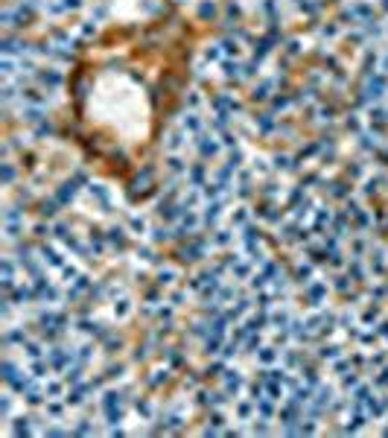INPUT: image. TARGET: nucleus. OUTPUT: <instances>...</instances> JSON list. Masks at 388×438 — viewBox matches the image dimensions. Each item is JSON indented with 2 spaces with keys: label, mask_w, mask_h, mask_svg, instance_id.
Returning <instances> with one entry per match:
<instances>
[{
  "label": "nucleus",
  "mask_w": 388,
  "mask_h": 438,
  "mask_svg": "<svg viewBox=\"0 0 388 438\" xmlns=\"http://www.w3.org/2000/svg\"><path fill=\"white\" fill-rule=\"evenodd\" d=\"M196 149H199V158L207 161V158H216V155L222 152V143L213 137V132H210V135H199V137H196Z\"/></svg>",
  "instance_id": "obj_1"
},
{
  "label": "nucleus",
  "mask_w": 388,
  "mask_h": 438,
  "mask_svg": "<svg viewBox=\"0 0 388 438\" xmlns=\"http://www.w3.org/2000/svg\"><path fill=\"white\" fill-rule=\"evenodd\" d=\"M327 292H330L327 281H309L304 287V295H306V301H309V307H321V304L327 301Z\"/></svg>",
  "instance_id": "obj_2"
},
{
  "label": "nucleus",
  "mask_w": 388,
  "mask_h": 438,
  "mask_svg": "<svg viewBox=\"0 0 388 438\" xmlns=\"http://www.w3.org/2000/svg\"><path fill=\"white\" fill-rule=\"evenodd\" d=\"M222 377H225V391H228V397H231V400H236V397H239V391L245 388V377H242L236 368H225V374H222Z\"/></svg>",
  "instance_id": "obj_3"
},
{
  "label": "nucleus",
  "mask_w": 388,
  "mask_h": 438,
  "mask_svg": "<svg viewBox=\"0 0 388 438\" xmlns=\"http://www.w3.org/2000/svg\"><path fill=\"white\" fill-rule=\"evenodd\" d=\"M38 254H41V263H47L50 269H62L65 266V254L59 252V249H53V246H41Z\"/></svg>",
  "instance_id": "obj_4"
},
{
  "label": "nucleus",
  "mask_w": 388,
  "mask_h": 438,
  "mask_svg": "<svg viewBox=\"0 0 388 438\" xmlns=\"http://www.w3.org/2000/svg\"><path fill=\"white\" fill-rule=\"evenodd\" d=\"M187 187H202L207 181V169H204V161H196V164H190L187 169Z\"/></svg>",
  "instance_id": "obj_5"
},
{
  "label": "nucleus",
  "mask_w": 388,
  "mask_h": 438,
  "mask_svg": "<svg viewBox=\"0 0 388 438\" xmlns=\"http://www.w3.org/2000/svg\"><path fill=\"white\" fill-rule=\"evenodd\" d=\"M254 356H257V362L266 365V368H271L274 362H280V351H277V345H263Z\"/></svg>",
  "instance_id": "obj_6"
},
{
  "label": "nucleus",
  "mask_w": 388,
  "mask_h": 438,
  "mask_svg": "<svg viewBox=\"0 0 388 438\" xmlns=\"http://www.w3.org/2000/svg\"><path fill=\"white\" fill-rule=\"evenodd\" d=\"M306 362L304 351H298V348H286V351H280V365H286V368H301Z\"/></svg>",
  "instance_id": "obj_7"
},
{
  "label": "nucleus",
  "mask_w": 388,
  "mask_h": 438,
  "mask_svg": "<svg viewBox=\"0 0 388 438\" xmlns=\"http://www.w3.org/2000/svg\"><path fill=\"white\" fill-rule=\"evenodd\" d=\"M274 397L269 394H263L260 400H257V415H260V421H271V418H277V409H274Z\"/></svg>",
  "instance_id": "obj_8"
},
{
  "label": "nucleus",
  "mask_w": 388,
  "mask_h": 438,
  "mask_svg": "<svg viewBox=\"0 0 388 438\" xmlns=\"http://www.w3.org/2000/svg\"><path fill=\"white\" fill-rule=\"evenodd\" d=\"M181 129H184L187 135H202L204 123H202V117H199L196 111H187L184 117H181Z\"/></svg>",
  "instance_id": "obj_9"
},
{
  "label": "nucleus",
  "mask_w": 388,
  "mask_h": 438,
  "mask_svg": "<svg viewBox=\"0 0 388 438\" xmlns=\"http://www.w3.org/2000/svg\"><path fill=\"white\" fill-rule=\"evenodd\" d=\"M210 108H213L216 114H219V111H228V114H236V111H239L242 105H239V102H236L234 97H225V94H222V97H216V100L210 102Z\"/></svg>",
  "instance_id": "obj_10"
},
{
  "label": "nucleus",
  "mask_w": 388,
  "mask_h": 438,
  "mask_svg": "<svg viewBox=\"0 0 388 438\" xmlns=\"http://www.w3.org/2000/svg\"><path fill=\"white\" fill-rule=\"evenodd\" d=\"M65 386H68V380H56V377L50 380V377H47V380H44L47 400H50V397H65V394H68V391H65Z\"/></svg>",
  "instance_id": "obj_11"
},
{
  "label": "nucleus",
  "mask_w": 388,
  "mask_h": 438,
  "mask_svg": "<svg viewBox=\"0 0 388 438\" xmlns=\"http://www.w3.org/2000/svg\"><path fill=\"white\" fill-rule=\"evenodd\" d=\"M248 222H251V210H248L245 204H236L234 210H231V225H234V228H245Z\"/></svg>",
  "instance_id": "obj_12"
},
{
  "label": "nucleus",
  "mask_w": 388,
  "mask_h": 438,
  "mask_svg": "<svg viewBox=\"0 0 388 438\" xmlns=\"http://www.w3.org/2000/svg\"><path fill=\"white\" fill-rule=\"evenodd\" d=\"M21 351H24V356H27L30 362H33V359H41V356H47V354H44V339H41V342H30V339H27V342L21 345Z\"/></svg>",
  "instance_id": "obj_13"
},
{
  "label": "nucleus",
  "mask_w": 388,
  "mask_h": 438,
  "mask_svg": "<svg viewBox=\"0 0 388 438\" xmlns=\"http://www.w3.org/2000/svg\"><path fill=\"white\" fill-rule=\"evenodd\" d=\"M312 275H315V263H312V260H306V263H301V266L295 269V281H298L301 287H306L309 281H315Z\"/></svg>",
  "instance_id": "obj_14"
},
{
  "label": "nucleus",
  "mask_w": 388,
  "mask_h": 438,
  "mask_svg": "<svg viewBox=\"0 0 388 438\" xmlns=\"http://www.w3.org/2000/svg\"><path fill=\"white\" fill-rule=\"evenodd\" d=\"M231 275H234L236 281H248L254 272H251V260H245V257H239L234 266H231Z\"/></svg>",
  "instance_id": "obj_15"
},
{
  "label": "nucleus",
  "mask_w": 388,
  "mask_h": 438,
  "mask_svg": "<svg viewBox=\"0 0 388 438\" xmlns=\"http://www.w3.org/2000/svg\"><path fill=\"white\" fill-rule=\"evenodd\" d=\"M27 342V327H9L6 336H3V345L12 348V345H24Z\"/></svg>",
  "instance_id": "obj_16"
},
{
  "label": "nucleus",
  "mask_w": 388,
  "mask_h": 438,
  "mask_svg": "<svg viewBox=\"0 0 388 438\" xmlns=\"http://www.w3.org/2000/svg\"><path fill=\"white\" fill-rule=\"evenodd\" d=\"M368 120H371V126H385L388 123V108L379 105V102L371 105V108H368Z\"/></svg>",
  "instance_id": "obj_17"
},
{
  "label": "nucleus",
  "mask_w": 388,
  "mask_h": 438,
  "mask_svg": "<svg viewBox=\"0 0 388 438\" xmlns=\"http://www.w3.org/2000/svg\"><path fill=\"white\" fill-rule=\"evenodd\" d=\"M167 169L172 172V175H187V169H190V164H184V158L172 152V155L167 158Z\"/></svg>",
  "instance_id": "obj_18"
},
{
  "label": "nucleus",
  "mask_w": 388,
  "mask_h": 438,
  "mask_svg": "<svg viewBox=\"0 0 388 438\" xmlns=\"http://www.w3.org/2000/svg\"><path fill=\"white\" fill-rule=\"evenodd\" d=\"M38 79H41V85H47V88H59L62 85V73L56 68H44L38 73Z\"/></svg>",
  "instance_id": "obj_19"
},
{
  "label": "nucleus",
  "mask_w": 388,
  "mask_h": 438,
  "mask_svg": "<svg viewBox=\"0 0 388 438\" xmlns=\"http://www.w3.org/2000/svg\"><path fill=\"white\" fill-rule=\"evenodd\" d=\"M271 88H274V79H263L260 85H254V94H251V100L257 102H263V100H269L271 97Z\"/></svg>",
  "instance_id": "obj_20"
},
{
  "label": "nucleus",
  "mask_w": 388,
  "mask_h": 438,
  "mask_svg": "<svg viewBox=\"0 0 388 438\" xmlns=\"http://www.w3.org/2000/svg\"><path fill=\"white\" fill-rule=\"evenodd\" d=\"M353 225H356V231H368L373 225V216H371V210H365V207H359L356 210V216H353Z\"/></svg>",
  "instance_id": "obj_21"
},
{
  "label": "nucleus",
  "mask_w": 388,
  "mask_h": 438,
  "mask_svg": "<svg viewBox=\"0 0 388 438\" xmlns=\"http://www.w3.org/2000/svg\"><path fill=\"white\" fill-rule=\"evenodd\" d=\"M338 356H341V348H338V345H321V348H318V359H321V362H336Z\"/></svg>",
  "instance_id": "obj_22"
},
{
  "label": "nucleus",
  "mask_w": 388,
  "mask_h": 438,
  "mask_svg": "<svg viewBox=\"0 0 388 438\" xmlns=\"http://www.w3.org/2000/svg\"><path fill=\"white\" fill-rule=\"evenodd\" d=\"M222 73H225V79H239V76H242V65H239L236 59L234 62L225 59V62H222Z\"/></svg>",
  "instance_id": "obj_23"
},
{
  "label": "nucleus",
  "mask_w": 388,
  "mask_h": 438,
  "mask_svg": "<svg viewBox=\"0 0 388 438\" xmlns=\"http://www.w3.org/2000/svg\"><path fill=\"white\" fill-rule=\"evenodd\" d=\"M21 102H27V105H44V97H41L38 88H24L21 91Z\"/></svg>",
  "instance_id": "obj_24"
},
{
  "label": "nucleus",
  "mask_w": 388,
  "mask_h": 438,
  "mask_svg": "<svg viewBox=\"0 0 388 438\" xmlns=\"http://www.w3.org/2000/svg\"><path fill=\"white\" fill-rule=\"evenodd\" d=\"M236 237H234V231H228V228H222V231H216V234L210 237V243L216 246V249H225V246H231Z\"/></svg>",
  "instance_id": "obj_25"
},
{
  "label": "nucleus",
  "mask_w": 388,
  "mask_h": 438,
  "mask_svg": "<svg viewBox=\"0 0 388 438\" xmlns=\"http://www.w3.org/2000/svg\"><path fill=\"white\" fill-rule=\"evenodd\" d=\"M184 143H187V132H184V129H178V132H172V135L167 137V149L169 152H178Z\"/></svg>",
  "instance_id": "obj_26"
},
{
  "label": "nucleus",
  "mask_w": 388,
  "mask_h": 438,
  "mask_svg": "<svg viewBox=\"0 0 388 438\" xmlns=\"http://www.w3.org/2000/svg\"><path fill=\"white\" fill-rule=\"evenodd\" d=\"M254 126H257L263 135H269V132H274V129H277V123H274V117H271V114H260V117H254Z\"/></svg>",
  "instance_id": "obj_27"
},
{
  "label": "nucleus",
  "mask_w": 388,
  "mask_h": 438,
  "mask_svg": "<svg viewBox=\"0 0 388 438\" xmlns=\"http://www.w3.org/2000/svg\"><path fill=\"white\" fill-rule=\"evenodd\" d=\"M105 237H108V243H111L117 252H123V249H126V231H123V228H111Z\"/></svg>",
  "instance_id": "obj_28"
},
{
  "label": "nucleus",
  "mask_w": 388,
  "mask_h": 438,
  "mask_svg": "<svg viewBox=\"0 0 388 438\" xmlns=\"http://www.w3.org/2000/svg\"><path fill=\"white\" fill-rule=\"evenodd\" d=\"M216 298H219L222 304H228V301H234V298H239V289H236L234 284H225V287H219Z\"/></svg>",
  "instance_id": "obj_29"
},
{
  "label": "nucleus",
  "mask_w": 388,
  "mask_h": 438,
  "mask_svg": "<svg viewBox=\"0 0 388 438\" xmlns=\"http://www.w3.org/2000/svg\"><path fill=\"white\" fill-rule=\"evenodd\" d=\"M330 196H336V199H350V184H347V181H333V184H330Z\"/></svg>",
  "instance_id": "obj_30"
},
{
  "label": "nucleus",
  "mask_w": 388,
  "mask_h": 438,
  "mask_svg": "<svg viewBox=\"0 0 388 438\" xmlns=\"http://www.w3.org/2000/svg\"><path fill=\"white\" fill-rule=\"evenodd\" d=\"M129 231H132L135 237H143L146 231H149V225H146V219H143V216H132V219H129Z\"/></svg>",
  "instance_id": "obj_31"
},
{
  "label": "nucleus",
  "mask_w": 388,
  "mask_h": 438,
  "mask_svg": "<svg viewBox=\"0 0 388 438\" xmlns=\"http://www.w3.org/2000/svg\"><path fill=\"white\" fill-rule=\"evenodd\" d=\"M219 143H222V149H228V152H231V149H239V137H236L231 129L219 135Z\"/></svg>",
  "instance_id": "obj_32"
},
{
  "label": "nucleus",
  "mask_w": 388,
  "mask_h": 438,
  "mask_svg": "<svg viewBox=\"0 0 388 438\" xmlns=\"http://www.w3.org/2000/svg\"><path fill=\"white\" fill-rule=\"evenodd\" d=\"M135 412L143 418V421H149V418H152V403H149L146 397H137V400H135Z\"/></svg>",
  "instance_id": "obj_33"
},
{
  "label": "nucleus",
  "mask_w": 388,
  "mask_h": 438,
  "mask_svg": "<svg viewBox=\"0 0 388 438\" xmlns=\"http://www.w3.org/2000/svg\"><path fill=\"white\" fill-rule=\"evenodd\" d=\"M175 237V231L172 228H167V225H158V228H152V240L155 243H169Z\"/></svg>",
  "instance_id": "obj_34"
},
{
  "label": "nucleus",
  "mask_w": 388,
  "mask_h": 438,
  "mask_svg": "<svg viewBox=\"0 0 388 438\" xmlns=\"http://www.w3.org/2000/svg\"><path fill=\"white\" fill-rule=\"evenodd\" d=\"M94 356H97V345H91V342H88V345H82V348L76 351V359H79V362H85V365H88Z\"/></svg>",
  "instance_id": "obj_35"
},
{
  "label": "nucleus",
  "mask_w": 388,
  "mask_h": 438,
  "mask_svg": "<svg viewBox=\"0 0 388 438\" xmlns=\"http://www.w3.org/2000/svg\"><path fill=\"white\" fill-rule=\"evenodd\" d=\"M59 199H47V202H41V216L44 219H53L56 213H59Z\"/></svg>",
  "instance_id": "obj_36"
},
{
  "label": "nucleus",
  "mask_w": 388,
  "mask_h": 438,
  "mask_svg": "<svg viewBox=\"0 0 388 438\" xmlns=\"http://www.w3.org/2000/svg\"><path fill=\"white\" fill-rule=\"evenodd\" d=\"M242 348H245L248 354H257V351L263 348V336H260V333H251V336H248L245 342H242Z\"/></svg>",
  "instance_id": "obj_37"
},
{
  "label": "nucleus",
  "mask_w": 388,
  "mask_h": 438,
  "mask_svg": "<svg viewBox=\"0 0 388 438\" xmlns=\"http://www.w3.org/2000/svg\"><path fill=\"white\" fill-rule=\"evenodd\" d=\"M222 53L239 59V53H242V50H239V41H236V38H225V41H222Z\"/></svg>",
  "instance_id": "obj_38"
},
{
  "label": "nucleus",
  "mask_w": 388,
  "mask_h": 438,
  "mask_svg": "<svg viewBox=\"0 0 388 438\" xmlns=\"http://www.w3.org/2000/svg\"><path fill=\"white\" fill-rule=\"evenodd\" d=\"M365 252H368V240L365 237H356L353 243H350V257H362Z\"/></svg>",
  "instance_id": "obj_39"
},
{
  "label": "nucleus",
  "mask_w": 388,
  "mask_h": 438,
  "mask_svg": "<svg viewBox=\"0 0 388 438\" xmlns=\"http://www.w3.org/2000/svg\"><path fill=\"white\" fill-rule=\"evenodd\" d=\"M175 278H178L175 269H161V272H158V287H172Z\"/></svg>",
  "instance_id": "obj_40"
},
{
  "label": "nucleus",
  "mask_w": 388,
  "mask_h": 438,
  "mask_svg": "<svg viewBox=\"0 0 388 438\" xmlns=\"http://www.w3.org/2000/svg\"><path fill=\"white\" fill-rule=\"evenodd\" d=\"M359 383H362V380H359V374H356V371H347V374H341V388H344V391L356 388Z\"/></svg>",
  "instance_id": "obj_41"
},
{
  "label": "nucleus",
  "mask_w": 388,
  "mask_h": 438,
  "mask_svg": "<svg viewBox=\"0 0 388 438\" xmlns=\"http://www.w3.org/2000/svg\"><path fill=\"white\" fill-rule=\"evenodd\" d=\"M129 313H132V301H129V298H120V301H114V316H117V319H126Z\"/></svg>",
  "instance_id": "obj_42"
},
{
  "label": "nucleus",
  "mask_w": 388,
  "mask_h": 438,
  "mask_svg": "<svg viewBox=\"0 0 388 438\" xmlns=\"http://www.w3.org/2000/svg\"><path fill=\"white\" fill-rule=\"evenodd\" d=\"M385 362H388V351H376V354H373L371 359H368V368L376 371V368H382Z\"/></svg>",
  "instance_id": "obj_43"
},
{
  "label": "nucleus",
  "mask_w": 388,
  "mask_h": 438,
  "mask_svg": "<svg viewBox=\"0 0 388 438\" xmlns=\"http://www.w3.org/2000/svg\"><path fill=\"white\" fill-rule=\"evenodd\" d=\"M79 275H82V272L76 269V266H62V284H68V287H70Z\"/></svg>",
  "instance_id": "obj_44"
},
{
  "label": "nucleus",
  "mask_w": 388,
  "mask_h": 438,
  "mask_svg": "<svg viewBox=\"0 0 388 438\" xmlns=\"http://www.w3.org/2000/svg\"><path fill=\"white\" fill-rule=\"evenodd\" d=\"M385 295H388V287H385V284H373V287L368 289V298H371V301H382Z\"/></svg>",
  "instance_id": "obj_45"
},
{
  "label": "nucleus",
  "mask_w": 388,
  "mask_h": 438,
  "mask_svg": "<svg viewBox=\"0 0 388 438\" xmlns=\"http://www.w3.org/2000/svg\"><path fill=\"white\" fill-rule=\"evenodd\" d=\"M73 432H76V435H91V432H97V429H94V423L88 421V418H82V421L73 426Z\"/></svg>",
  "instance_id": "obj_46"
},
{
  "label": "nucleus",
  "mask_w": 388,
  "mask_h": 438,
  "mask_svg": "<svg viewBox=\"0 0 388 438\" xmlns=\"http://www.w3.org/2000/svg\"><path fill=\"white\" fill-rule=\"evenodd\" d=\"M204 59H207V62H219V59H222V44H210V47H204Z\"/></svg>",
  "instance_id": "obj_47"
},
{
  "label": "nucleus",
  "mask_w": 388,
  "mask_h": 438,
  "mask_svg": "<svg viewBox=\"0 0 388 438\" xmlns=\"http://www.w3.org/2000/svg\"><path fill=\"white\" fill-rule=\"evenodd\" d=\"M292 105V100H289L286 94H277V97H271V108L274 111H283V108H289Z\"/></svg>",
  "instance_id": "obj_48"
},
{
  "label": "nucleus",
  "mask_w": 388,
  "mask_h": 438,
  "mask_svg": "<svg viewBox=\"0 0 388 438\" xmlns=\"http://www.w3.org/2000/svg\"><path fill=\"white\" fill-rule=\"evenodd\" d=\"M15 426H12V432H15V435H24V432H33V429H30V423H27V421H30V418H24V415H21V418H15Z\"/></svg>",
  "instance_id": "obj_49"
},
{
  "label": "nucleus",
  "mask_w": 388,
  "mask_h": 438,
  "mask_svg": "<svg viewBox=\"0 0 388 438\" xmlns=\"http://www.w3.org/2000/svg\"><path fill=\"white\" fill-rule=\"evenodd\" d=\"M199 15H202V18H213V15H216V3H213V0H204L202 6H199Z\"/></svg>",
  "instance_id": "obj_50"
},
{
  "label": "nucleus",
  "mask_w": 388,
  "mask_h": 438,
  "mask_svg": "<svg viewBox=\"0 0 388 438\" xmlns=\"http://www.w3.org/2000/svg\"><path fill=\"white\" fill-rule=\"evenodd\" d=\"M344 129L359 135V132H362V123H359V117H356V114H347V120H344Z\"/></svg>",
  "instance_id": "obj_51"
},
{
  "label": "nucleus",
  "mask_w": 388,
  "mask_h": 438,
  "mask_svg": "<svg viewBox=\"0 0 388 438\" xmlns=\"http://www.w3.org/2000/svg\"><path fill=\"white\" fill-rule=\"evenodd\" d=\"M260 9H263V12L271 18V21L277 18V3H274V0H263V3H260Z\"/></svg>",
  "instance_id": "obj_52"
},
{
  "label": "nucleus",
  "mask_w": 388,
  "mask_h": 438,
  "mask_svg": "<svg viewBox=\"0 0 388 438\" xmlns=\"http://www.w3.org/2000/svg\"><path fill=\"white\" fill-rule=\"evenodd\" d=\"M167 380H169V368H158L149 383H152V386H161V383H167Z\"/></svg>",
  "instance_id": "obj_53"
},
{
  "label": "nucleus",
  "mask_w": 388,
  "mask_h": 438,
  "mask_svg": "<svg viewBox=\"0 0 388 438\" xmlns=\"http://www.w3.org/2000/svg\"><path fill=\"white\" fill-rule=\"evenodd\" d=\"M123 371H126V365H108L105 377H111V380H120V377H123Z\"/></svg>",
  "instance_id": "obj_54"
},
{
  "label": "nucleus",
  "mask_w": 388,
  "mask_h": 438,
  "mask_svg": "<svg viewBox=\"0 0 388 438\" xmlns=\"http://www.w3.org/2000/svg\"><path fill=\"white\" fill-rule=\"evenodd\" d=\"M336 33H338L336 21H330V24H324V27H321V35H324V38H333Z\"/></svg>",
  "instance_id": "obj_55"
},
{
  "label": "nucleus",
  "mask_w": 388,
  "mask_h": 438,
  "mask_svg": "<svg viewBox=\"0 0 388 438\" xmlns=\"http://www.w3.org/2000/svg\"><path fill=\"white\" fill-rule=\"evenodd\" d=\"M187 105H190V108H199V105H202V97H199V91H190V94H187Z\"/></svg>",
  "instance_id": "obj_56"
},
{
  "label": "nucleus",
  "mask_w": 388,
  "mask_h": 438,
  "mask_svg": "<svg viewBox=\"0 0 388 438\" xmlns=\"http://www.w3.org/2000/svg\"><path fill=\"white\" fill-rule=\"evenodd\" d=\"M12 178H15V169H12V164H3V181H6V184H12Z\"/></svg>",
  "instance_id": "obj_57"
},
{
  "label": "nucleus",
  "mask_w": 388,
  "mask_h": 438,
  "mask_svg": "<svg viewBox=\"0 0 388 438\" xmlns=\"http://www.w3.org/2000/svg\"><path fill=\"white\" fill-rule=\"evenodd\" d=\"M187 298V292L184 289H178V292H172V307H181V301Z\"/></svg>",
  "instance_id": "obj_58"
},
{
  "label": "nucleus",
  "mask_w": 388,
  "mask_h": 438,
  "mask_svg": "<svg viewBox=\"0 0 388 438\" xmlns=\"http://www.w3.org/2000/svg\"><path fill=\"white\" fill-rule=\"evenodd\" d=\"M251 432H254V435H266V432H269L266 421H263V423H254V426H251Z\"/></svg>",
  "instance_id": "obj_59"
},
{
  "label": "nucleus",
  "mask_w": 388,
  "mask_h": 438,
  "mask_svg": "<svg viewBox=\"0 0 388 438\" xmlns=\"http://www.w3.org/2000/svg\"><path fill=\"white\" fill-rule=\"evenodd\" d=\"M50 132H53V126H50V123H47V120H44V123H38V137L50 135Z\"/></svg>",
  "instance_id": "obj_60"
},
{
  "label": "nucleus",
  "mask_w": 388,
  "mask_h": 438,
  "mask_svg": "<svg viewBox=\"0 0 388 438\" xmlns=\"http://www.w3.org/2000/svg\"><path fill=\"white\" fill-rule=\"evenodd\" d=\"M376 330H379V339H385V342H388V319L379 321V324H376Z\"/></svg>",
  "instance_id": "obj_61"
},
{
  "label": "nucleus",
  "mask_w": 388,
  "mask_h": 438,
  "mask_svg": "<svg viewBox=\"0 0 388 438\" xmlns=\"http://www.w3.org/2000/svg\"><path fill=\"white\" fill-rule=\"evenodd\" d=\"M65 9H82V0H62Z\"/></svg>",
  "instance_id": "obj_62"
},
{
  "label": "nucleus",
  "mask_w": 388,
  "mask_h": 438,
  "mask_svg": "<svg viewBox=\"0 0 388 438\" xmlns=\"http://www.w3.org/2000/svg\"><path fill=\"white\" fill-rule=\"evenodd\" d=\"M228 15H231V18H239V3H228Z\"/></svg>",
  "instance_id": "obj_63"
},
{
  "label": "nucleus",
  "mask_w": 388,
  "mask_h": 438,
  "mask_svg": "<svg viewBox=\"0 0 388 438\" xmlns=\"http://www.w3.org/2000/svg\"><path fill=\"white\" fill-rule=\"evenodd\" d=\"M379 6H382V9L388 12V0H379Z\"/></svg>",
  "instance_id": "obj_64"
}]
</instances>
